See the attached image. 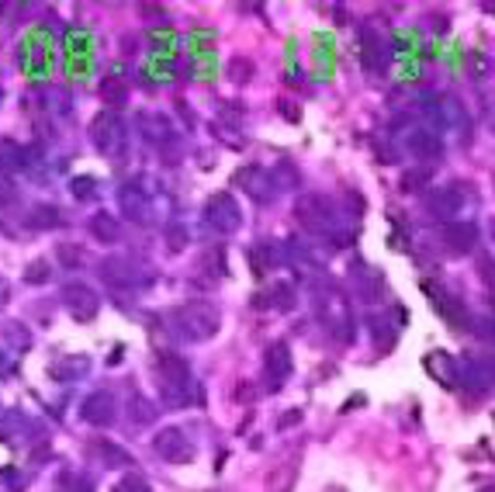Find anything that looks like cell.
Instances as JSON below:
<instances>
[{"label": "cell", "instance_id": "cell-1", "mask_svg": "<svg viewBox=\"0 0 495 492\" xmlns=\"http://www.w3.org/2000/svg\"><path fill=\"white\" fill-rule=\"evenodd\" d=\"M170 322H174V329H177L184 340L201 343V340H211V336L218 333L222 315H218V308H215L211 301L191 298V301H184V305H177V308L170 312Z\"/></svg>", "mask_w": 495, "mask_h": 492}, {"label": "cell", "instance_id": "cell-31", "mask_svg": "<svg viewBox=\"0 0 495 492\" xmlns=\"http://www.w3.org/2000/svg\"><path fill=\"white\" fill-rule=\"evenodd\" d=\"M100 94L107 104H114V107H121L125 100H128V87L121 84V80H104V87H100Z\"/></svg>", "mask_w": 495, "mask_h": 492}, {"label": "cell", "instance_id": "cell-5", "mask_svg": "<svg viewBox=\"0 0 495 492\" xmlns=\"http://www.w3.org/2000/svg\"><path fill=\"white\" fill-rule=\"evenodd\" d=\"M91 139L104 156H118L125 153V125L114 111H100L98 118L91 121Z\"/></svg>", "mask_w": 495, "mask_h": 492}, {"label": "cell", "instance_id": "cell-47", "mask_svg": "<svg viewBox=\"0 0 495 492\" xmlns=\"http://www.w3.org/2000/svg\"><path fill=\"white\" fill-rule=\"evenodd\" d=\"M482 492H495V489H492V486H485V489H482Z\"/></svg>", "mask_w": 495, "mask_h": 492}, {"label": "cell", "instance_id": "cell-46", "mask_svg": "<svg viewBox=\"0 0 495 492\" xmlns=\"http://www.w3.org/2000/svg\"><path fill=\"white\" fill-rule=\"evenodd\" d=\"M357 405H364V395H353V398H346V405H343V409H357Z\"/></svg>", "mask_w": 495, "mask_h": 492}, {"label": "cell", "instance_id": "cell-17", "mask_svg": "<svg viewBox=\"0 0 495 492\" xmlns=\"http://www.w3.org/2000/svg\"><path fill=\"white\" fill-rule=\"evenodd\" d=\"M433 305H436V312L447 319V322H454V326H464V322H471V315H468V308H464V301L454 295H447V292H440V295H433Z\"/></svg>", "mask_w": 495, "mask_h": 492}, {"label": "cell", "instance_id": "cell-27", "mask_svg": "<svg viewBox=\"0 0 495 492\" xmlns=\"http://www.w3.org/2000/svg\"><path fill=\"white\" fill-rule=\"evenodd\" d=\"M52 281V267L49 260H31L24 267V285H49Z\"/></svg>", "mask_w": 495, "mask_h": 492}, {"label": "cell", "instance_id": "cell-36", "mask_svg": "<svg viewBox=\"0 0 495 492\" xmlns=\"http://www.w3.org/2000/svg\"><path fill=\"white\" fill-rule=\"evenodd\" d=\"M70 191H73V197H80V201L94 197V177H73V181H70Z\"/></svg>", "mask_w": 495, "mask_h": 492}, {"label": "cell", "instance_id": "cell-10", "mask_svg": "<svg viewBox=\"0 0 495 492\" xmlns=\"http://www.w3.org/2000/svg\"><path fill=\"white\" fill-rule=\"evenodd\" d=\"M440 239L450 253H475L478 250V225L475 222H447L440 229Z\"/></svg>", "mask_w": 495, "mask_h": 492}, {"label": "cell", "instance_id": "cell-28", "mask_svg": "<svg viewBox=\"0 0 495 492\" xmlns=\"http://www.w3.org/2000/svg\"><path fill=\"white\" fill-rule=\"evenodd\" d=\"M250 260H253V274H264L267 267H274V246L257 243V246L250 250Z\"/></svg>", "mask_w": 495, "mask_h": 492}, {"label": "cell", "instance_id": "cell-33", "mask_svg": "<svg viewBox=\"0 0 495 492\" xmlns=\"http://www.w3.org/2000/svg\"><path fill=\"white\" fill-rule=\"evenodd\" d=\"M471 333H475L478 340H485V343H495V315H478V319H471Z\"/></svg>", "mask_w": 495, "mask_h": 492}, {"label": "cell", "instance_id": "cell-43", "mask_svg": "<svg viewBox=\"0 0 495 492\" xmlns=\"http://www.w3.org/2000/svg\"><path fill=\"white\" fill-rule=\"evenodd\" d=\"M49 451H52V447H49V444H38V447H35V451H31V461H35V465H42V461H45V458H49Z\"/></svg>", "mask_w": 495, "mask_h": 492}, {"label": "cell", "instance_id": "cell-42", "mask_svg": "<svg viewBox=\"0 0 495 492\" xmlns=\"http://www.w3.org/2000/svg\"><path fill=\"white\" fill-rule=\"evenodd\" d=\"M7 333H10V336H14V343H17V347H28V333H21V329H17V326H14V322H10V326H7Z\"/></svg>", "mask_w": 495, "mask_h": 492}, {"label": "cell", "instance_id": "cell-29", "mask_svg": "<svg viewBox=\"0 0 495 492\" xmlns=\"http://www.w3.org/2000/svg\"><path fill=\"white\" fill-rule=\"evenodd\" d=\"M21 160H24V156H21V146H14V142H7V139H3V142H0V167L14 174V170H21V167H24Z\"/></svg>", "mask_w": 495, "mask_h": 492}, {"label": "cell", "instance_id": "cell-26", "mask_svg": "<svg viewBox=\"0 0 495 492\" xmlns=\"http://www.w3.org/2000/svg\"><path fill=\"white\" fill-rule=\"evenodd\" d=\"M357 295L364 298V301H374V298L385 295V281L374 271H364V281H357Z\"/></svg>", "mask_w": 495, "mask_h": 492}, {"label": "cell", "instance_id": "cell-18", "mask_svg": "<svg viewBox=\"0 0 495 492\" xmlns=\"http://www.w3.org/2000/svg\"><path fill=\"white\" fill-rule=\"evenodd\" d=\"M91 232H94V239H100V243H118V239H121V225H118V218L107 215V211L91 215Z\"/></svg>", "mask_w": 495, "mask_h": 492}, {"label": "cell", "instance_id": "cell-32", "mask_svg": "<svg viewBox=\"0 0 495 492\" xmlns=\"http://www.w3.org/2000/svg\"><path fill=\"white\" fill-rule=\"evenodd\" d=\"M91 368V361L87 357H70V361H63L59 368H56V378H63V382H70L73 375H84Z\"/></svg>", "mask_w": 495, "mask_h": 492}, {"label": "cell", "instance_id": "cell-2", "mask_svg": "<svg viewBox=\"0 0 495 492\" xmlns=\"http://www.w3.org/2000/svg\"><path fill=\"white\" fill-rule=\"evenodd\" d=\"M156 368H160V398L167 409H184L191 405V364L181 357V354H160L156 357Z\"/></svg>", "mask_w": 495, "mask_h": 492}, {"label": "cell", "instance_id": "cell-19", "mask_svg": "<svg viewBox=\"0 0 495 492\" xmlns=\"http://www.w3.org/2000/svg\"><path fill=\"white\" fill-rule=\"evenodd\" d=\"M28 225L49 232V229H59V225H63V215H59L56 204H35V208L28 211Z\"/></svg>", "mask_w": 495, "mask_h": 492}, {"label": "cell", "instance_id": "cell-30", "mask_svg": "<svg viewBox=\"0 0 495 492\" xmlns=\"http://www.w3.org/2000/svg\"><path fill=\"white\" fill-rule=\"evenodd\" d=\"M267 486H271V492H291V486H295V461H288L281 472H274L271 479H267Z\"/></svg>", "mask_w": 495, "mask_h": 492}, {"label": "cell", "instance_id": "cell-13", "mask_svg": "<svg viewBox=\"0 0 495 492\" xmlns=\"http://www.w3.org/2000/svg\"><path fill=\"white\" fill-rule=\"evenodd\" d=\"M264 368H267V375H271V389L277 392L281 385H284V378H291V350H288V343H271L267 350H264Z\"/></svg>", "mask_w": 495, "mask_h": 492}, {"label": "cell", "instance_id": "cell-15", "mask_svg": "<svg viewBox=\"0 0 495 492\" xmlns=\"http://www.w3.org/2000/svg\"><path fill=\"white\" fill-rule=\"evenodd\" d=\"M253 305H257V308H277V312H291V308L298 305L295 285H288V281H277L274 288H267V292L253 295Z\"/></svg>", "mask_w": 495, "mask_h": 492}, {"label": "cell", "instance_id": "cell-45", "mask_svg": "<svg viewBox=\"0 0 495 492\" xmlns=\"http://www.w3.org/2000/svg\"><path fill=\"white\" fill-rule=\"evenodd\" d=\"M236 395H239V398H253V395H257V389H253V385H239V389H236Z\"/></svg>", "mask_w": 495, "mask_h": 492}, {"label": "cell", "instance_id": "cell-40", "mask_svg": "<svg viewBox=\"0 0 495 492\" xmlns=\"http://www.w3.org/2000/svg\"><path fill=\"white\" fill-rule=\"evenodd\" d=\"M139 10H142L149 21H163V17H167V7H156V3H142Z\"/></svg>", "mask_w": 495, "mask_h": 492}, {"label": "cell", "instance_id": "cell-12", "mask_svg": "<svg viewBox=\"0 0 495 492\" xmlns=\"http://www.w3.org/2000/svg\"><path fill=\"white\" fill-rule=\"evenodd\" d=\"M464 208V197L457 188H433L429 195H426V211L433 215V218H440L443 225L447 222H454V215Z\"/></svg>", "mask_w": 495, "mask_h": 492}, {"label": "cell", "instance_id": "cell-38", "mask_svg": "<svg viewBox=\"0 0 495 492\" xmlns=\"http://www.w3.org/2000/svg\"><path fill=\"white\" fill-rule=\"evenodd\" d=\"M422 181H426L422 170H409V174L402 177V191H416V188H422Z\"/></svg>", "mask_w": 495, "mask_h": 492}, {"label": "cell", "instance_id": "cell-6", "mask_svg": "<svg viewBox=\"0 0 495 492\" xmlns=\"http://www.w3.org/2000/svg\"><path fill=\"white\" fill-rule=\"evenodd\" d=\"M153 451H156L163 461H170V465H188V461H195V447H191V440L184 437L181 426H163V430L153 437Z\"/></svg>", "mask_w": 495, "mask_h": 492}, {"label": "cell", "instance_id": "cell-23", "mask_svg": "<svg viewBox=\"0 0 495 492\" xmlns=\"http://www.w3.org/2000/svg\"><path fill=\"white\" fill-rule=\"evenodd\" d=\"M56 264L66 271H77L84 264V250L77 243H56Z\"/></svg>", "mask_w": 495, "mask_h": 492}, {"label": "cell", "instance_id": "cell-35", "mask_svg": "<svg viewBox=\"0 0 495 492\" xmlns=\"http://www.w3.org/2000/svg\"><path fill=\"white\" fill-rule=\"evenodd\" d=\"M167 246H170L174 253H181V250L188 246V229H184L181 222H174V225H167Z\"/></svg>", "mask_w": 495, "mask_h": 492}, {"label": "cell", "instance_id": "cell-22", "mask_svg": "<svg viewBox=\"0 0 495 492\" xmlns=\"http://www.w3.org/2000/svg\"><path fill=\"white\" fill-rule=\"evenodd\" d=\"M464 375H468V382H471L475 389H485V385L495 382V364L492 361H471V364L464 368Z\"/></svg>", "mask_w": 495, "mask_h": 492}, {"label": "cell", "instance_id": "cell-48", "mask_svg": "<svg viewBox=\"0 0 495 492\" xmlns=\"http://www.w3.org/2000/svg\"><path fill=\"white\" fill-rule=\"evenodd\" d=\"M489 10H492V14H495V3H489Z\"/></svg>", "mask_w": 495, "mask_h": 492}, {"label": "cell", "instance_id": "cell-24", "mask_svg": "<svg viewBox=\"0 0 495 492\" xmlns=\"http://www.w3.org/2000/svg\"><path fill=\"white\" fill-rule=\"evenodd\" d=\"M201 271H208L211 278H222L225 274V246H208L201 253Z\"/></svg>", "mask_w": 495, "mask_h": 492}, {"label": "cell", "instance_id": "cell-37", "mask_svg": "<svg viewBox=\"0 0 495 492\" xmlns=\"http://www.w3.org/2000/svg\"><path fill=\"white\" fill-rule=\"evenodd\" d=\"M114 492H153L142 479H135V475H128V479H121L118 486H114Z\"/></svg>", "mask_w": 495, "mask_h": 492}, {"label": "cell", "instance_id": "cell-3", "mask_svg": "<svg viewBox=\"0 0 495 492\" xmlns=\"http://www.w3.org/2000/svg\"><path fill=\"white\" fill-rule=\"evenodd\" d=\"M295 218L301 222V229H308V232H315V236H322V232H329V229H336V204L329 201L326 195H301L295 201Z\"/></svg>", "mask_w": 495, "mask_h": 492}, {"label": "cell", "instance_id": "cell-14", "mask_svg": "<svg viewBox=\"0 0 495 492\" xmlns=\"http://www.w3.org/2000/svg\"><path fill=\"white\" fill-rule=\"evenodd\" d=\"M405 146H409V153L419 156V160H440V156H443L440 135H436L433 128H426V125H416V128L405 135Z\"/></svg>", "mask_w": 495, "mask_h": 492}, {"label": "cell", "instance_id": "cell-44", "mask_svg": "<svg viewBox=\"0 0 495 492\" xmlns=\"http://www.w3.org/2000/svg\"><path fill=\"white\" fill-rule=\"evenodd\" d=\"M281 114H284V118H291V121H298V118H301V111H298L295 104H288V100H281Z\"/></svg>", "mask_w": 495, "mask_h": 492}, {"label": "cell", "instance_id": "cell-7", "mask_svg": "<svg viewBox=\"0 0 495 492\" xmlns=\"http://www.w3.org/2000/svg\"><path fill=\"white\" fill-rule=\"evenodd\" d=\"M63 305L70 308V315H73L77 322H91V319L98 315L100 298L94 295L91 285H66V288H63Z\"/></svg>", "mask_w": 495, "mask_h": 492}, {"label": "cell", "instance_id": "cell-4", "mask_svg": "<svg viewBox=\"0 0 495 492\" xmlns=\"http://www.w3.org/2000/svg\"><path fill=\"white\" fill-rule=\"evenodd\" d=\"M204 222H208L218 236H232V232L243 225V211H239L236 197L229 195V191H218V195L208 197V204H204Z\"/></svg>", "mask_w": 495, "mask_h": 492}, {"label": "cell", "instance_id": "cell-21", "mask_svg": "<svg viewBox=\"0 0 495 492\" xmlns=\"http://www.w3.org/2000/svg\"><path fill=\"white\" fill-rule=\"evenodd\" d=\"M426 371H429L436 382H443V385H454V378H457V368H454V361H450L447 354H429V357H426Z\"/></svg>", "mask_w": 495, "mask_h": 492}, {"label": "cell", "instance_id": "cell-39", "mask_svg": "<svg viewBox=\"0 0 495 492\" xmlns=\"http://www.w3.org/2000/svg\"><path fill=\"white\" fill-rule=\"evenodd\" d=\"M301 423V409H288L281 419H277V430H291V426H298Z\"/></svg>", "mask_w": 495, "mask_h": 492}, {"label": "cell", "instance_id": "cell-11", "mask_svg": "<svg viewBox=\"0 0 495 492\" xmlns=\"http://www.w3.org/2000/svg\"><path fill=\"white\" fill-rule=\"evenodd\" d=\"M114 416H118V409H114V395L111 392H91L80 402V419L91 423V426H111Z\"/></svg>", "mask_w": 495, "mask_h": 492}, {"label": "cell", "instance_id": "cell-9", "mask_svg": "<svg viewBox=\"0 0 495 492\" xmlns=\"http://www.w3.org/2000/svg\"><path fill=\"white\" fill-rule=\"evenodd\" d=\"M236 184L253 197V201L267 204V201H274V184H277V177L267 174L264 167H243V170L236 174Z\"/></svg>", "mask_w": 495, "mask_h": 492}, {"label": "cell", "instance_id": "cell-34", "mask_svg": "<svg viewBox=\"0 0 495 492\" xmlns=\"http://www.w3.org/2000/svg\"><path fill=\"white\" fill-rule=\"evenodd\" d=\"M229 77H232L236 84H246V80L253 77V63H250V59H243V56H236V59L229 63Z\"/></svg>", "mask_w": 495, "mask_h": 492}, {"label": "cell", "instance_id": "cell-8", "mask_svg": "<svg viewBox=\"0 0 495 492\" xmlns=\"http://www.w3.org/2000/svg\"><path fill=\"white\" fill-rule=\"evenodd\" d=\"M100 278H104V285L125 292V288H135V285L142 281V271H139V264L128 260V257H107V260L100 264Z\"/></svg>", "mask_w": 495, "mask_h": 492}, {"label": "cell", "instance_id": "cell-25", "mask_svg": "<svg viewBox=\"0 0 495 492\" xmlns=\"http://www.w3.org/2000/svg\"><path fill=\"white\" fill-rule=\"evenodd\" d=\"M128 416H132V423H153L156 419V405L149 402V398H142V395H132V402H128Z\"/></svg>", "mask_w": 495, "mask_h": 492}, {"label": "cell", "instance_id": "cell-41", "mask_svg": "<svg viewBox=\"0 0 495 492\" xmlns=\"http://www.w3.org/2000/svg\"><path fill=\"white\" fill-rule=\"evenodd\" d=\"M478 271H482V278H495L492 257H478Z\"/></svg>", "mask_w": 495, "mask_h": 492}, {"label": "cell", "instance_id": "cell-16", "mask_svg": "<svg viewBox=\"0 0 495 492\" xmlns=\"http://www.w3.org/2000/svg\"><path fill=\"white\" fill-rule=\"evenodd\" d=\"M118 201H121V211H125L128 218H135V222H146V218H149V201L135 188V181L118 191Z\"/></svg>", "mask_w": 495, "mask_h": 492}, {"label": "cell", "instance_id": "cell-20", "mask_svg": "<svg viewBox=\"0 0 495 492\" xmlns=\"http://www.w3.org/2000/svg\"><path fill=\"white\" fill-rule=\"evenodd\" d=\"M91 451L98 454L104 465H111V468H125L132 458H128V451L125 447H118V444H111V440H94L91 444Z\"/></svg>", "mask_w": 495, "mask_h": 492}]
</instances>
